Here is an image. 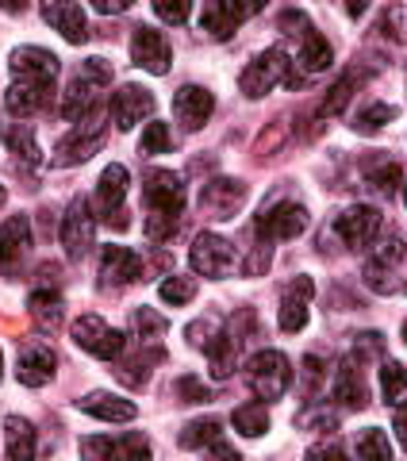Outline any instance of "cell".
Segmentation results:
<instances>
[{
	"label": "cell",
	"mask_w": 407,
	"mask_h": 461,
	"mask_svg": "<svg viewBox=\"0 0 407 461\" xmlns=\"http://www.w3.org/2000/svg\"><path fill=\"white\" fill-rule=\"evenodd\" d=\"M104 135H108V123L100 115H89L81 120V127H74L62 142L54 147V166H77V162H89V158L104 147Z\"/></svg>",
	"instance_id": "7"
},
{
	"label": "cell",
	"mask_w": 407,
	"mask_h": 461,
	"mask_svg": "<svg viewBox=\"0 0 407 461\" xmlns=\"http://www.w3.org/2000/svg\"><path fill=\"white\" fill-rule=\"evenodd\" d=\"M312 293H315L312 277H296L293 285L285 288V296H281V330H285V335H296V330L308 327Z\"/></svg>",
	"instance_id": "20"
},
{
	"label": "cell",
	"mask_w": 407,
	"mask_h": 461,
	"mask_svg": "<svg viewBox=\"0 0 407 461\" xmlns=\"http://www.w3.org/2000/svg\"><path fill=\"white\" fill-rule=\"evenodd\" d=\"M131 327H135L139 342H158L166 335V320L158 312H150V308H139L135 315H131Z\"/></svg>",
	"instance_id": "40"
},
{
	"label": "cell",
	"mask_w": 407,
	"mask_h": 461,
	"mask_svg": "<svg viewBox=\"0 0 407 461\" xmlns=\"http://www.w3.org/2000/svg\"><path fill=\"white\" fill-rule=\"evenodd\" d=\"M396 108L392 104H369V108H361L357 112V120H354V131H361V135H373V131H381L384 123H392L396 120Z\"/></svg>",
	"instance_id": "38"
},
{
	"label": "cell",
	"mask_w": 407,
	"mask_h": 461,
	"mask_svg": "<svg viewBox=\"0 0 407 461\" xmlns=\"http://www.w3.org/2000/svg\"><path fill=\"white\" fill-rule=\"evenodd\" d=\"M158 296H162L166 304L181 308V304H188V300L196 296V281H193V277H177V273H173V277H166V281H162V288H158Z\"/></svg>",
	"instance_id": "39"
},
{
	"label": "cell",
	"mask_w": 407,
	"mask_h": 461,
	"mask_svg": "<svg viewBox=\"0 0 407 461\" xmlns=\"http://www.w3.org/2000/svg\"><path fill=\"white\" fill-rule=\"evenodd\" d=\"M0 135H5L12 154H20L27 166H39V142H35V135H32V127L27 123H5L0 127Z\"/></svg>",
	"instance_id": "30"
},
{
	"label": "cell",
	"mask_w": 407,
	"mask_h": 461,
	"mask_svg": "<svg viewBox=\"0 0 407 461\" xmlns=\"http://www.w3.org/2000/svg\"><path fill=\"white\" fill-rule=\"evenodd\" d=\"M142 258L131 250V247H104V254H100V281L104 285H135L142 281Z\"/></svg>",
	"instance_id": "19"
},
{
	"label": "cell",
	"mask_w": 407,
	"mask_h": 461,
	"mask_svg": "<svg viewBox=\"0 0 407 461\" xmlns=\"http://www.w3.org/2000/svg\"><path fill=\"white\" fill-rule=\"evenodd\" d=\"M246 373H250V388L261 400H281L288 393V384H293V366H288V357L281 350H258Z\"/></svg>",
	"instance_id": "5"
},
{
	"label": "cell",
	"mask_w": 407,
	"mask_h": 461,
	"mask_svg": "<svg viewBox=\"0 0 407 461\" xmlns=\"http://www.w3.org/2000/svg\"><path fill=\"white\" fill-rule=\"evenodd\" d=\"M42 20H47L66 42H89V16H85L81 5H66V0H54V5H42Z\"/></svg>",
	"instance_id": "18"
},
{
	"label": "cell",
	"mask_w": 407,
	"mask_h": 461,
	"mask_svg": "<svg viewBox=\"0 0 407 461\" xmlns=\"http://www.w3.org/2000/svg\"><path fill=\"white\" fill-rule=\"evenodd\" d=\"M220 438H223L220 420H193V423H185L177 442L185 446V450H200V446H212V442H220Z\"/></svg>",
	"instance_id": "33"
},
{
	"label": "cell",
	"mask_w": 407,
	"mask_h": 461,
	"mask_svg": "<svg viewBox=\"0 0 407 461\" xmlns=\"http://www.w3.org/2000/svg\"><path fill=\"white\" fill-rule=\"evenodd\" d=\"M177 400L181 403H204V400H212V388L200 377H193V373H185V377H177Z\"/></svg>",
	"instance_id": "45"
},
{
	"label": "cell",
	"mask_w": 407,
	"mask_h": 461,
	"mask_svg": "<svg viewBox=\"0 0 407 461\" xmlns=\"http://www.w3.org/2000/svg\"><path fill=\"white\" fill-rule=\"evenodd\" d=\"M392 427H396V438L407 450V403H400V408H396V420H392Z\"/></svg>",
	"instance_id": "49"
},
{
	"label": "cell",
	"mask_w": 407,
	"mask_h": 461,
	"mask_svg": "<svg viewBox=\"0 0 407 461\" xmlns=\"http://www.w3.org/2000/svg\"><path fill=\"white\" fill-rule=\"evenodd\" d=\"M74 342L85 354L100 357V362H115V357H123V350H127V339L115 327H108L100 315H81L74 323Z\"/></svg>",
	"instance_id": "8"
},
{
	"label": "cell",
	"mask_w": 407,
	"mask_h": 461,
	"mask_svg": "<svg viewBox=\"0 0 407 461\" xmlns=\"http://www.w3.org/2000/svg\"><path fill=\"white\" fill-rule=\"evenodd\" d=\"M308 230V208L296 204V200H273L258 212L254 220V239L273 247V242H293Z\"/></svg>",
	"instance_id": "4"
},
{
	"label": "cell",
	"mask_w": 407,
	"mask_h": 461,
	"mask_svg": "<svg viewBox=\"0 0 407 461\" xmlns=\"http://www.w3.org/2000/svg\"><path fill=\"white\" fill-rule=\"evenodd\" d=\"M188 262H193V269L200 273V277L220 281V277H227V273L235 269V247H231L223 235L204 230V235H196L193 250H188Z\"/></svg>",
	"instance_id": "10"
},
{
	"label": "cell",
	"mask_w": 407,
	"mask_h": 461,
	"mask_svg": "<svg viewBox=\"0 0 407 461\" xmlns=\"http://www.w3.org/2000/svg\"><path fill=\"white\" fill-rule=\"evenodd\" d=\"M303 461H350V454H346L339 442H315L312 450L303 454Z\"/></svg>",
	"instance_id": "46"
},
{
	"label": "cell",
	"mask_w": 407,
	"mask_h": 461,
	"mask_svg": "<svg viewBox=\"0 0 407 461\" xmlns=\"http://www.w3.org/2000/svg\"><path fill=\"white\" fill-rule=\"evenodd\" d=\"M212 112H215V96L208 89H200V85H185L173 96V115H177L188 131H200L212 120Z\"/></svg>",
	"instance_id": "21"
},
{
	"label": "cell",
	"mask_w": 407,
	"mask_h": 461,
	"mask_svg": "<svg viewBox=\"0 0 407 461\" xmlns=\"http://www.w3.org/2000/svg\"><path fill=\"white\" fill-rule=\"evenodd\" d=\"M366 185H369V189H376L381 196H392V193L400 189V166H396V162L373 166V169L366 173Z\"/></svg>",
	"instance_id": "42"
},
{
	"label": "cell",
	"mask_w": 407,
	"mask_h": 461,
	"mask_svg": "<svg viewBox=\"0 0 407 461\" xmlns=\"http://www.w3.org/2000/svg\"><path fill=\"white\" fill-rule=\"evenodd\" d=\"M376 35H381L396 54H407V8H403V5L388 8L384 16H381V27H376Z\"/></svg>",
	"instance_id": "31"
},
{
	"label": "cell",
	"mask_w": 407,
	"mask_h": 461,
	"mask_svg": "<svg viewBox=\"0 0 407 461\" xmlns=\"http://www.w3.org/2000/svg\"><path fill=\"white\" fill-rule=\"evenodd\" d=\"M108 461H150V442L142 435H120L112 438V457Z\"/></svg>",
	"instance_id": "37"
},
{
	"label": "cell",
	"mask_w": 407,
	"mask_h": 461,
	"mask_svg": "<svg viewBox=\"0 0 407 461\" xmlns=\"http://www.w3.org/2000/svg\"><path fill=\"white\" fill-rule=\"evenodd\" d=\"M0 377H5V354H0Z\"/></svg>",
	"instance_id": "52"
},
{
	"label": "cell",
	"mask_w": 407,
	"mask_h": 461,
	"mask_svg": "<svg viewBox=\"0 0 407 461\" xmlns=\"http://www.w3.org/2000/svg\"><path fill=\"white\" fill-rule=\"evenodd\" d=\"M5 446H8V461H35V427L20 420V415H8L5 420Z\"/></svg>",
	"instance_id": "27"
},
{
	"label": "cell",
	"mask_w": 407,
	"mask_h": 461,
	"mask_svg": "<svg viewBox=\"0 0 407 461\" xmlns=\"http://www.w3.org/2000/svg\"><path fill=\"white\" fill-rule=\"evenodd\" d=\"M381 393L388 403H403L407 400V369L400 362H384L381 366Z\"/></svg>",
	"instance_id": "36"
},
{
	"label": "cell",
	"mask_w": 407,
	"mask_h": 461,
	"mask_svg": "<svg viewBox=\"0 0 407 461\" xmlns=\"http://www.w3.org/2000/svg\"><path fill=\"white\" fill-rule=\"evenodd\" d=\"M93 235H96V215H93V204L85 196H77L69 212L62 215V247H66V258H85L93 250Z\"/></svg>",
	"instance_id": "11"
},
{
	"label": "cell",
	"mask_w": 407,
	"mask_h": 461,
	"mask_svg": "<svg viewBox=\"0 0 407 461\" xmlns=\"http://www.w3.org/2000/svg\"><path fill=\"white\" fill-rule=\"evenodd\" d=\"M403 342H407V323H403Z\"/></svg>",
	"instance_id": "54"
},
{
	"label": "cell",
	"mask_w": 407,
	"mask_h": 461,
	"mask_svg": "<svg viewBox=\"0 0 407 461\" xmlns=\"http://www.w3.org/2000/svg\"><path fill=\"white\" fill-rule=\"evenodd\" d=\"M112 123L120 131H131L135 123H142L154 112V96L150 89H139V85H123L120 93H112Z\"/></svg>",
	"instance_id": "16"
},
{
	"label": "cell",
	"mask_w": 407,
	"mask_h": 461,
	"mask_svg": "<svg viewBox=\"0 0 407 461\" xmlns=\"http://www.w3.org/2000/svg\"><path fill=\"white\" fill-rule=\"evenodd\" d=\"M258 5H227V0H212L200 8V32H208L212 39H231L239 32L242 20H250Z\"/></svg>",
	"instance_id": "15"
},
{
	"label": "cell",
	"mask_w": 407,
	"mask_h": 461,
	"mask_svg": "<svg viewBox=\"0 0 407 461\" xmlns=\"http://www.w3.org/2000/svg\"><path fill=\"white\" fill-rule=\"evenodd\" d=\"M235 430L246 438H258L269 430V411L266 403H242V408H235Z\"/></svg>",
	"instance_id": "32"
},
{
	"label": "cell",
	"mask_w": 407,
	"mask_h": 461,
	"mask_svg": "<svg viewBox=\"0 0 407 461\" xmlns=\"http://www.w3.org/2000/svg\"><path fill=\"white\" fill-rule=\"evenodd\" d=\"M381 230H384V215H381V208H373V204H354V208L334 215V235H339L346 247H354V250L373 247V242L381 239Z\"/></svg>",
	"instance_id": "6"
},
{
	"label": "cell",
	"mask_w": 407,
	"mask_h": 461,
	"mask_svg": "<svg viewBox=\"0 0 407 461\" xmlns=\"http://www.w3.org/2000/svg\"><path fill=\"white\" fill-rule=\"evenodd\" d=\"M5 200H8V193H5V185H0V204H5Z\"/></svg>",
	"instance_id": "51"
},
{
	"label": "cell",
	"mask_w": 407,
	"mask_h": 461,
	"mask_svg": "<svg viewBox=\"0 0 407 461\" xmlns=\"http://www.w3.org/2000/svg\"><path fill=\"white\" fill-rule=\"evenodd\" d=\"M246 200V185L231 181V177H215L200 189V212L208 220H235V212L242 208Z\"/></svg>",
	"instance_id": "13"
},
{
	"label": "cell",
	"mask_w": 407,
	"mask_h": 461,
	"mask_svg": "<svg viewBox=\"0 0 407 461\" xmlns=\"http://www.w3.org/2000/svg\"><path fill=\"white\" fill-rule=\"evenodd\" d=\"M300 66L308 69V74H319V69L330 66V42L319 35L315 27L308 35H300Z\"/></svg>",
	"instance_id": "29"
},
{
	"label": "cell",
	"mask_w": 407,
	"mask_h": 461,
	"mask_svg": "<svg viewBox=\"0 0 407 461\" xmlns=\"http://www.w3.org/2000/svg\"><path fill=\"white\" fill-rule=\"evenodd\" d=\"M142 200H147V235L150 242H166L177 235L185 212V181L173 169H147L142 177Z\"/></svg>",
	"instance_id": "1"
},
{
	"label": "cell",
	"mask_w": 407,
	"mask_h": 461,
	"mask_svg": "<svg viewBox=\"0 0 407 461\" xmlns=\"http://www.w3.org/2000/svg\"><path fill=\"white\" fill-rule=\"evenodd\" d=\"M96 12H127V0H96Z\"/></svg>",
	"instance_id": "50"
},
{
	"label": "cell",
	"mask_w": 407,
	"mask_h": 461,
	"mask_svg": "<svg viewBox=\"0 0 407 461\" xmlns=\"http://www.w3.org/2000/svg\"><path fill=\"white\" fill-rule=\"evenodd\" d=\"M354 85H357V74H346L334 89L323 96V104H319V115H339L346 104H350V96H354Z\"/></svg>",
	"instance_id": "41"
},
{
	"label": "cell",
	"mask_w": 407,
	"mask_h": 461,
	"mask_svg": "<svg viewBox=\"0 0 407 461\" xmlns=\"http://www.w3.org/2000/svg\"><path fill=\"white\" fill-rule=\"evenodd\" d=\"M403 204H407V185H403Z\"/></svg>",
	"instance_id": "53"
},
{
	"label": "cell",
	"mask_w": 407,
	"mask_h": 461,
	"mask_svg": "<svg viewBox=\"0 0 407 461\" xmlns=\"http://www.w3.org/2000/svg\"><path fill=\"white\" fill-rule=\"evenodd\" d=\"M239 342H242V339H235V335H227V330H223V335L208 346V362H212V377H215V381H227L231 373H235Z\"/></svg>",
	"instance_id": "28"
},
{
	"label": "cell",
	"mask_w": 407,
	"mask_h": 461,
	"mask_svg": "<svg viewBox=\"0 0 407 461\" xmlns=\"http://www.w3.org/2000/svg\"><path fill=\"white\" fill-rule=\"evenodd\" d=\"M131 58H135V66H142L147 74H169V62H173V50L166 35L158 32V27H135V39H131Z\"/></svg>",
	"instance_id": "14"
},
{
	"label": "cell",
	"mask_w": 407,
	"mask_h": 461,
	"mask_svg": "<svg viewBox=\"0 0 407 461\" xmlns=\"http://www.w3.org/2000/svg\"><path fill=\"white\" fill-rule=\"evenodd\" d=\"M204 461H242V457H239L235 446L220 438V442H212V446H208V454H204Z\"/></svg>",
	"instance_id": "48"
},
{
	"label": "cell",
	"mask_w": 407,
	"mask_h": 461,
	"mask_svg": "<svg viewBox=\"0 0 407 461\" xmlns=\"http://www.w3.org/2000/svg\"><path fill=\"white\" fill-rule=\"evenodd\" d=\"M54 366H58V357L50 346H42V342H27L23 350H20V362H16V377L20 384L27 388H42L50 377H54Z\"/></svg>",
	"instance_id": "22"
},
{
	"label": "cell",
	"mask_w": 407,
	"mask_h": 461,
	"mask_svg": "<svg viewBox=\"0 0 407 461\" xmlns=\"http://www.w3.org/2000/svg\"><path fill=\"white\" fill-rule=\"evenodd\" d=\"M27 247H32V223H27V215H12V220L0 227V266L20 262Z\"/></svg>",
	"instance_id": "26"
},
{
	"label": "cell",
	"mask_w": 407,
	"mask_h": 461,
	"mask_svg": "<svg viewBox=\"0 0 407 461\" xmlns=\"http://www.w3.org/2000/svg\"><path fill=\"white\" fill-rule=\"evenodd\" d=\"M277 85H285V89H296V85H300L296 62L281 47H269L266 54H258L254 62L239 74V89H242V96H250V100L273 93Z\"/></svg>",
	"instance_id": "3"
},
{
	"label": "cell",
	"mask_w": 407,
	"mask_h": 461,
	"mask_svg": "<svg viewBox=\"0 0 407 461\" xmlns=\"http://www.w3.org/2000/svg\"><path fill=\"white\" fill-rule=\"evenodd\" d=\"M330 396L346 403V408H366L369 403V388H366V373H361V362H354V357H346V362L339 366V373H334V388Z\"/></svg>",
	"instance_id": "23"
},
{
	"label": "cell",
	"mask_w": 407,
	"mask_h": 461,
	"mask_svg": "<svg viewBox=\"0 0 407 461\" xmlns=\"http://www.w3.org/2000/svg\"><path fill=\"white\" fill-rule=\"evenodd\" d=\"M112 85V66L104 58H89V62H81V69L69 81V89L62 93V115L66 120H89L96 115V104H100V93H104Z\"/></svg>",
	"instance_id": "2"
},
{
	"label": "cell",
	"mask_w": 407,
	"mask_h": 461,
	"mask_svg": "<svg viewBox=\"0 0 407 461\" xmlns=\"http://www.w3.org/2000/svg\"><path fill=\"white\" fill-rule=\"evenodd\" d=\"M77 408L93 420H104V423H131L139 415V408L123 396H112V393H89L85 400H77Z\"/></svg>",
	"instance_id": "25"
},
{
	"label": "cell",
	"mask_w": 407,
	"mask_h": 461,
	"mask_svg": "<svg viewBox=\"0 0 407 461\" xmlns=\"http://www.w3.org/2000/svg\"><path fill=\"white\" fill-rule=\"evenodd\" d=\"M123 196H127V169L123 166H108L104 173H100V181H96V215L104 220L108 227L115 230H127L131 220H127V212H123Z\"/></svg>",
	"instance_id": "9"
},
{
	"label": "cell",
	"mask_w": 407,
	"mask_h": 461,
	"mask_svg": "<svg viewBox=\"0 0 407 461\" xmlns=\"http://www.w3.org/2000/svg\"><path fill=\"white\" fill-rule=\"evenodd\" d=\"M142 154H169L173 150V135L166 123H147V131H142V142H139Z\"/></svg>",
	"instance_id": "43"
},
{
	"label": "cell",
	"mask_w": 407,
	"mask_h": 461,
	"mask_svg": "<svg viewBox=\"0 0 407 461\" xmlns=\"http://www.w3.org/2000/svg\"><path fill=\"white\" fill-rule=\"evenodd\" d=\"M185 335H188V342H193V346H204V350H208V346L223 335V327H220V320H215V315H208V320L188 323Z\"/></svg>",
	"instance_id": "44"
},
{
	"label": "cell",
	"mask_w": 407,
	"mask_h": 461,
	"mask_svg": "<svg viewBox=\"0 0 407 461\" xmlns=\"http://www.w3.org/2000/svg\"><path fill=\"white\" fill-rule=\"evenodd\" d=\"M12 74L23 81H54L58 58L42 47H20V50H12Z\"/></svg>",
	"instance_id": "24"
},
{
	"label": "cell",
	"mask_w": 407,
	"mask_h": 461,
	"mask_svg": "<svg viewBox=\"0 0 407 461\" xmlns=\"http://www.w3.org/2000/svg\"><path fill=\"white\" fill-rule=\"evenodd\" d=\"M403 250H407V247H403V239L396 235V230H392L388 239L376 242V250L369 254V262H366V273H361L373 293H392V273L400 269Z\"/></svg>",
	"instance_id": "12"
},
{
	"label": "cell",
	"mask_w": 407,
	"mask_h": 461,
	"mask_svg": "<svg viewBox=\"0 0 407 461\" xmlns=\"http://www.w3.org/2000/svg\"><path fill=\"white\" fill-rule=\"evenodd\" d=\"M154 12H158V16H162L166 23H185L188 16H193V8H188L185 0H173V5H169V0H158Z\"/></svg>",
	"instance_id": "47"
},
{
	"label": "cell",
	"mask_w": 407,
	"mask_h": 461,
	"mask_svg": "<svg viewBox=\"0 0 407 461\" xmlns=\"http://www.w3.org/2000/svg\"><path fill=\"white\" fill-rule=\"evenodd\" d=\"M357 457L361 461H392V446L381 427H366L357 435Z\"/></svg>",
	"instance_id": "34"
},
{
	"label": "cell",
	"mask_w": 407,
	"mask_h": 461,
	"mask_svg": "<svg viewBox=\"0 0 407 461\" xmlns=\"http://www.w3.org/2000/svg\"><path fill=\"white\" fill-rule=\"evenodd\" d=\"M50 96H54V81H23V77H16L8 85V93H5V108L12 115H20V120H27V115L47 108Z\"/></svg>",
	"instance_id": "17"
},
{
	"label": "cell",
	"mask_w": 407,
	"mask_h": 461,
	"mask_svg": "<svg viewBox=\"0 0 407 461\" xmlns=\"http://www.w3.org/2000/svg\"><path fill=\"white\" fill-rule=\"evenodd\" d=\"M27 308H32V315H35L42 327H58V320H62V296H58V293H47V288L32 293Z\"/></svg>",
	"instance_id": "35"
}]
</instances>
